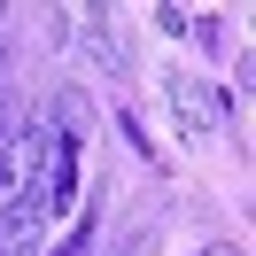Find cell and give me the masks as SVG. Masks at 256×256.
<instances>
[{
  "mask_svg": "<svg viewBox=\"0 0 256 256\" xmlns=\"http://www.w3.org/2000/svg\"><path fill=\"white\" fill-rule=\"evenodd\" d=\"M54 148H62V132H54L47 116H32L16 140H0V210H8V202H24V194H39V178H47Z\"/></svg>",
  "mask_w": 256,
  "mask_h": 256,
  "instance_id": "6da1fadb",
  "label": "cell"
},
{
  "mask_svg": "<svg viewBox=\"0 0 256 256\" xmlns=\"http://www.w3.org/2000/svg\"><path fill=\"white\" fill-rule=\"evenodd\" d=\"M78 24H86V39H78V47L94 54L101 70H124V39H116V24H109V16H78Z\"/></svg>",
  "mask_w": 256,
  "mask_h": 256,
  "instance_id": "277c9868",
  "label": "cell"
},
{
  "mask_svg": "<svg viewBox=\"0 0 256 256\" xmlns=\"http://www.w3.org/2000/svg\"><path fill=\"white\" fill-rule=\"evenodd\" d=\"M47 225H54V202H47V194L8 202V210H0V256H39V248H47Z\"/></svg>",
  "mask_w": 256,
  "mask_h": 256,
  "instance_id": "7a4b0ae2",
  "label": "cell"
},
{
  "mask_svg": "<svg viewBox=\"0 0 256 256\" xmlns=\"http://www.w3.org/2000/svg\"><path fill=\"white\" fill-rule=\"evenodd\" d=\"M202 256H240V240H210V248Z\"/></svg>",
  "mask_w": 256,
  "mask_h": 256,
  "instance_id": "5b68a950",
  "label": "cell"
},
{
  "mask_svg": "<svg viewBox=\"0 0 256 256\" xmlns=\"http://www.w3.org/2000/svg\"><path fill=\"white\" fill-rule=\"evenodd\" d=\"M0 24H8V16H0Z\"/></svg>",
  "mask_w": 256,
  "mask_h": 256,
  "instance_id": "8992f818",
  "label": "cell"
},
{
  "mask_svg": "<svg viewBox=\"0 0 256 256\" xmlns=\"http://www.w3.org/2000/svg\"><path fill=\"white\" fill-rule=\"evenodd\" d=\"M171 109L186 116V132H218L225 116H233V101H225L210 78H171Z\"/></svg>",
  "mask_w": 256,
  "mask_h": 256,
  "instance_id": "3957f363",
  "label": "cell"
}]
</instances>
